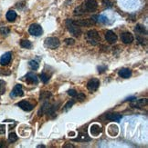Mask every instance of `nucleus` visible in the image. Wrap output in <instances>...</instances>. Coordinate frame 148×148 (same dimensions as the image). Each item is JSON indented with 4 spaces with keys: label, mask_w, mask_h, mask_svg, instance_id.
<instances>
[{
    "label": "nucleus",
    "mask_w": 148,
    "mask_h": 148,
    "mask_svg": "<svg viewBox=\"0 0 148 148\" xmlns=\"http://www.w3.org/2000/svg\"><path fill=\"white\" fill-rule=\"evenodd\" d=\"M68 95L70 96H71V97H75L76 95H77V92H76V90H74V89H70L68 91Z\"/></svg>",
    "instance_id": "7c9ffc66"
},
{
    "label": "nucleus",
    "mask_w": 148,
    "mask_h": 148,
    "mask_svg": "<svg viewBox=\"0 0 148 148\" xmlns=\"http://www.w3.org/2000/svg\"><path fill=\"white\" fill-rule=\"evenodd\" d=\"M119 75L121 76L122 78H129L130 76L132 75V71L129 68H122L119 71Z\"/></svg>",
    "instance_id": "2eb2a0df"
},
{
    "label": "nucleus",
    "mask_w": 148,
    "mask_h": 148,
    "mask_svg": "<svg viewBox=\"0 0 148 148\" xmlns=\"http://www.w3.org/2000/svg\"><path fill=\"white\" fill-rule=\"evenodd\" d=\"M60 45V42L59 38L57 37H48L45 39L44 41V45L47 48H49V49H56L59 47Z\"/></svg>",
    "instance_id": "20e7f679"
},
{
    "label": "nucleus",
    "mask_w": 148,
    "mask_h": 148,
    "mask_svg": "<svg viewBox=\"0 0 148 148\" xmlns=\"http://www.w3.org/2000/svg\"><path fill=\"white\" fill-rule=\"evenodd\" d=\"M101 126L97 125V124H93V125L91 126V134L93 135V136H97L99 135L101 133Z\"/></svg>",
    "instance_id": "4468645a"
},
{
    "label": "nucleus",
    "mask_w": 148,
    "mask_h": 148,
    "mask_svg": "<svg viewBox=\"0 0 148 148\" xmlns=\"http://www.w3.org/2000/svg\"><path fill=\"white\" fill-rule=\"evenodd\" d=\"M135 32L137 34H139V35H146L147 34V31H146V28L144 27V25H137L136 27H135Z\"/></svg>",
    "instance_id": "a211bd4d"
},
{
    "label": "nucleus",
    "mask_w": 148,
    "mask_h": 148,
    "mask_svg": "<svg viewBox=\"0 0 148 148\" xmlns=\"http://www.w3.org/2000/svg\"><path fill=\"white\" fill-rule=\"evenodd\" d=\"M147 104V101L146 99H139V100H134V103L131 104V106L132 107H135V108H141L144 105H145Z\"/></svg>",
    "instance_id": "dca6fc26"
},
{
    "label": "nucleus",
    "mask_w": 148,
    "mask_h": 148,
    "mask_svg": "<svg viewBox=\"0 0 148 148\" xmlns=\"http://www.w3.org/2000/svg\"><path fill=\"white\" fill-rule=\"evenodd\" d=\"M136 98H135V96H132V97H128V98H126L125 101H134Z\"/></svg>",
    "instance_id": "f704fd0d"
},
{
    "label": "nucleus",
    "mask_w": 148,
    "mask_h": 148,
    "mask_svg": "<svg viewBox=\"0 0 148 148\" xmlns=\"http://www.w3.org/2000/svg\"><path fill=\"white\" fill-rule=\"evenodd\" d=\"M38 147L39 148V147H45V145H38Z\"/></svg>",
    "instance_id": "4c0bfd02"
},
{
    "label": "nucleus",
    "mask_w": 148,
    "mask_h": 148,
    "mask_svg": "<svg viewBox=\"0 0 148 148\" xmlns=\"http://www.w3.org/2000/svg\"><path fill=\"white\" fill-rule=\"evenodd\" d=\"M73 23L75 25H79V27H88V25H91L94 24V21L93 19H86V20H77V21H74Z\"/></svg>",
    "instance_id": "ddd939ff"
},
{
    "label": "nucleus",
    "mask_w": 148,
    "mask_h": 148,
    "mask_svg": "<svg viewBox=\"0 0 148 148\" xmlns=\"http://www.w3.org/2000/svg\"><path fill=\"white\" fill-rule=\"evenodd\" d=\"M20 45L24 48L29 49L32 47V43L28 41V40H21V41H20Z\"/></svg>",
    "instance_id": "aec40b11"
},
{
    "label": "nucleus",
    "mask_w": 148,
    "mask_h": 148,
    "mask_svg": "<svg viewBox=\"0 0 148 148\" xmlns=\"http://www.w3.org/2000/svg\"><path fill=\"white\" fill-rule=\"evenodd\" d=\"M66 27H67L69 32L72 35H74V37H79L80 35H81L80 27H79V25H75L73 23V20H71V19H67V20H66Z\"/></svg>",
    "instance_id": "f03ea898"
},
{
    "label": "nucleus",
    "mask_w": 148,
    "mask_h": 148,
    "mask_svg": "<svg viewBox=\"0 0 148 148\" xmlns=\"http://www.w3.org/2000/svg\"><path fill=\"white\" fill-rule=\"evenodd\" d=\"M106 66H99L98 67V70H99V73H103V72H104V71L106 70Z\"/></svg>",
    "instance_id": "473e14b6"
},
{
    "label": "nucleus",
    "mask_w": 148,
    "mask_h": 148,
    "mask_svg": "<svg viewBox=\"0 0 148 148\" xmlns=\"http://www.w3.org/2000/svg\"><path fill=\"white\" fill-rule=\"evenodd\" d=\"M11 57H12V54L10 53V52L5 53L1 57V58H0V65H8L10 61H11Z\"/></svg>",
    "instance_id": "9b49d317"
},
{
    "label": "nucleus",
    "mask_w": 148,
    "mask_h": 148,
    "mask_svg": "<svg viewBox=\"0 0 148 148\" xmlns=\"http://www.w3.org/2000/svg\"><path fill=\"white\" fill-rule=\"evenodd\" d=\"M17 105L19 106L22 110L27 111V112L31 111V110L34 108V105H31V104L29 103V102H28V101H26V100H22V101L18 102V103L17 104Z\"/></svg>",
    "instance_id": "6e6552de"
},
{
    "label": "nucleus",
    "mask_w": 148,
    "mask_h": 148,
    "mask_svg": "<svg viewBox=\"0 0 148 148\" xmlns=\"http://www.w3.org/2000/svg\"><path fill=\"white\" fill-rule=\"evenodd\" d=\"M5 83L3 82V81L0 80V94H4L5 92Z\"/></svg>",
    "instance_id": "2f4dec72"
},
{
    "label": "nucleus",
    "mask_w": 148,
    "mask_h": 148,
    "mask_svg": "<svg viewBox=\"0 0 148 148\" xmlns=\"http://www.w3.org/2000/svg\"><path fill=\"white\" fill-rule=\"evenodd\" d=\"M3 144H4V141H0V147L3 146Z\"/></svg>",
    "instance_id": "e433bc0d"
},
{
    "label": "nucleus",
    "mask_w": 148,
    "mask_h": 148,
    "mask_svg": "<svg viewBox=\"0 0 148 148\" xmlns=\"http://www.w3.org/2000/svg\"><path fill=\"white\" fill-rule=\"evenodd\" d=\"M86 38H87V41L91 44L93 45H96L100 41H101V37L99 33L96 31V30H90L87 32V35H86Z\"/></svg>",
    "instance_id": "7ed1b4c3"
},
{
    "label": "nucleus",
    "mask_w": 148,
    "mask_h": 148,
    "mask_svg": "<svg viewBox=\"0 0 148 148\" xmlns=\"http://www.w3.org/2000/svg\"><path fill=\"white\" fill-rule=\"evenodd\" d=\"M51 95V94L49 93V92H44L42 94V95H40V99L43 100V99H48L49 96Z\"/></svg>",
    "instance_id": "c85d7f7f"
},
{
    "label": "nucleus",
    "mask_w": 148,
    "mask_h": 148,
    "mask_svg": "<svg viewBox=\"0 0 148 148\" xmlns=\"http://www.w3.org/2000/svg\"><path fill=\"white\" fill-rule=\"evenodd\" d=\"M64 147H65V148H66V147H71V148H73L74 146H73L72 145H65Z\"/></svg>",
    "instance_id": "c9c22d12"
},
{
    "label": "nucleus",
    "mask_w": 148,
    "mask_h": 148,
    "mask_svg": "<svg viewBox=\"0 0 148 148\" xmlns=\"http://www.w3.org/2000/svg\"><path fill=\"white\" fill-rule=\"evenodd\" d=\"M17 140H18L17 135L15 134V133H10L9 135H8V141L10 143H14V142H16Z\"/></svg>",
    "instance_id": "b1692460"
},
{
    "label": "nucleus",
    "mask_w": 148,
    "mask_h": 148,
    "mask_svg": "<svg viewBox=\"0 0 148 148\" xmlns=\"http://www.w3.org/2000/svg\"><path fill=\"white\" fill-rule=\"evenodd\" d=\"M75 97L77 98L79 101L82 102L83 100H85V97H86V96H85V95H84V94H82V93H79V94L77 93V95H76Z\"/></svg>",
    "instance_id": "bb28decb"
},
{
    "label": "nucleus",
    "mask_w": 148,
    "mask_h": 148,
    "mask_svg": "<svg viewBox=\"0 0 148 148\" xmlns=\"http://www.w3.org/2000/svg\"><path fill=\"white\" fill-rule=\"evenodd\" d=\"M100 85V81L97 79V78H93L91 79L88 84H87V88L90 92H94L98 89Z\"/></svg>",
    "instance_id": "0eeeda50"
},
{
    "label": "nucleus",
    "mask_w": 148,
    "mask_h": 148,
    "mask_svg": "<svg viewBox=\"0 0 148 148\" xmlns=\"http://www.w3.org/2000/svg\"><path fill=\"white\" fill-rule=\"evenodd\" d=\"M97 8H98V3H97L96 0H87V1L84 2L81 6L75 8L74 14L80 16V15H83L84 13H87V12H90V13L94 12L96 11Z\"/></svg>",
    "instance_id": "f257e3e1"
},
{
    "label": "nucleus",
    "mask_w": 148,
    "mask_h": 148,
    "mask_svg": "<svg viewBox=\"0 0 148 148\" xmlns=\"http://www.w3.org/2000/svg\"><path fill=\"white\" fill-rule=\"evenodd\" d=\"M40 79H41V81L44 84H47L49 82V76L47 74L42 73L41 75H40Z\"/></svg>",
    "instance_id": "393cba45"
},
{
    "label": "nucleus",
    "mask_w": 148,
    "mask_h": 148,
    "mask_svg": "<svg viewBox=\"0 0 148 148\" xmlns=\"http://www.w3.org/2000/svg\"><path fill=\"white\" fill-rule=\"evenodd\" d=\"M64 42H65L66 45H72L75 43V40L72 39V38H66Z\"/></svg>",
    "instance_id": "c756f323"
},
{
    "label": "nucleus",
    "mask_w": 148,
    "mask_h": 148,
    "mask_svg": "<svg viewBox=\"0 0 148 148\" xmlns=\"http://www.w3.org/2000/svg\"><path fill=\"white\" fill-rule=\"evenodd\" d=\"M6 17L9 22H13V21H15V19L17 18V13L13 11V10H9V11L7 13Z\"/></svg>",
    "instance_id": "6ab92c4d"
},
{
    "label": "nucleus",
    "mask_w": 148,
    "mask_h": 148,
    "mask_svg": "<svg viewBox=\"0 0 148 148\" xmlns=\"http://www.w3.org/2000/svg\"><path fill=\"white\" fill-rule=\"evenodd\" d=\"M101 1H103V6L105 7L111 8L112 6H113V4H112V2L110 1V0H101Z\"/></svg>",
    "instance_id": "cd10ccee"
},
{
    "label": "nucleus",
    "mask_w": 148,
    "mask_h": 148,
    "mask_svg": "<svg viewBox=\"0 0 148 148\" xmlns=\"http://www.w3.org/2000/svg\"><path fill=\"white\" fill-rule=\"evenodd\" d=\"M91 139L88 137L86 134H80L77 139H74L73 141H90Z\"/></svg>",
    "instance_id": "4be33fe9"
},
{
    "label": "nucleus",
    "mask_w": 148,
    "mask_h": 148,
    "mask_svg": "<svg viewBox=\"0 0 148 148\" xmlns=\"http://www.w3.org/2000/svg\"><path fill=\"white\" fill-rule=\"evenodd\" d=\"M122 41L124 44H130L134 41V35L129 32H125L121 35Z\"/></svg>",
    "instance_id": "f8f14e48"
},
{
    "label": "nucleus",
    "mask_w": 148,
    "mask_h": 148,
    "mask_svg": "<svg viewBox=\"0 0 148 148\" xmlns=\"http://www.w3.org/2000/svg\"><path fill=\"white\" fill-rule=\"evenodd\" d=\"M28 32L30 35H34V37H39L43 33V29L39 24H32L28 28Z\"/></svg>",
    "instance_id": "39448f33"
},
{
    "label": "nucleus",
    "mask_w": 148,
    "mask_h": 148,
    "mask_svg": "<svg viewBox=\"0 0 148 148\" xmlns=\"http://www.w3.org/2000/svg\"><path fill=\"white\" fill-rule=\"evenodd\" d=\"M28 66L31 70H38L39 67V63L37 62V61L31 60V61H29L28 62Z\"/></svg>",
    "instance_id": "412c9836"
},
{
    "label": "nucleus",
    "mask_w": 148,
    "mask_h": 148,
    "mask_svg": "<svg viewBox=\"0 0 148 148\" xmlns=\"http://www.w3.org/2000/svg\"><path fill=\"white\" fill-rule=\"evenodd\" d=\"M10 33V29L7 27H2L0 28V34L2 35H5V37H7V35Z\"/></svg>",
    "instance_id": "5701e85b"
},
{
    "label": "nucleus",
    "mask_w": 148,
    "mask_h": 148,
    "mask_svg": "<svg viewBox=\"0 0 148 148\" xmlns=\"http://www.w3.org/2000/svg\"><path fill=\"white\" fill-rule=\"evenodd\" d=\"M24 95V92L22 90V85H16L15 87L13 88L10 96L11 97H18V96H23Z\"/></svg>",
    "instance_id": "1a4fd4ad"
},
{
    "label": "nucleus",
    "mask_w": 148,
    "mask_h": 148,
    "mask_svg": "<svg viewBox=\"0 0 148 148\" xmlns=\"http://www.w3.org/2000/svg\"><path fill=\"white\" fill-rule=\"evenodd\" d=\"M106 118L110 121L119 122L122 119V115H118V114H108V115H106Z\"/></svg>",
    "instance_id": "f3484780"
},
{
    "label": "nucleus",
    "mask_w": 148,
    "mask_h": 148,
    "mask_svg": "<svg viewBox=\"0 0 148 148\" xmlns=\"http://www.w3.org/2000/svg\"><path fill=\"white\" fill-rule=\"evenodd\" d=\"M105 39L107 40V42H109L110 44H114L117 40V35H115L114 32L108 30V31L105 33Z\"/></svg>",
    "instance_id": "9d476101"
},
{
    "label": "nucleus",
    "mask_w": 148,
    "mask_h": 148,
    "mask_svg": "<svg viewBox=\"0 0 148 148\" xmlns=\"http://www.w3.org/2000/svg\"><path fill=\"white\" fill-rule=\"evenodd\" d=\"M0 134L1 135L5 134V125H0Z\"/></svg>",
    "instance_id": "72a5a7b5"
},
{
    "label": "nucleus",
    "mask_w": 148,
    "mask_h": 148,
    "mask_svg": "<svg viewBox=\"0 0 148 148\" xmlns=\"http://www.w3.org/2000/svg\"><path fill=\"white\" fill-rule=\"evenodd\" d=\"M74 103H75V101H73V100H71V101H69L67 104L65 105V106H64V110L65 111H68L71 106H72L73 105H74Z\"/></svg>",
    "instance_id": "a878e982"
},
{
    "label": "nucleus",
    "mask_w": 148,
    "mask_h": 148,
    "mask_svg": "<svg viewBox=\"0 0 148 148\" xmlns=\"http://www.w3.org/2000/svg\"><path fill=\"white\" fill-rule=\"evenodd\" d=\"M24 80L26 81L28 84H31V85H37L39 83V78L37 75H35L32 72H29L25 75Z\"/></svg>",
    "instance_id": "423d86ee"
}]
</instances>
